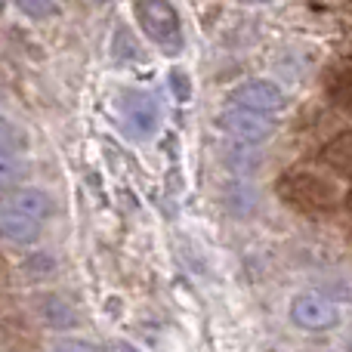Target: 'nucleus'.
Listing matches in <instances>:
<instances>
[{
    "label": "nucleus",
    "mask_w": 352,
    "mask_h": 352,
    "mask_svg": "<svg viewBox=\"0 0 352 352\" xmlns=\"http://www.w3.org/2000/svg\"><path fill=\"white\" fill-rule=\"evenodd\" d=\"M278 192L285 201L303 207V210H331L346 198V186L343 176L334 173L328 164H300L294 170H287L278 182Z\"/></svg>",
    "instance_id": "obj_1"
},
{
    "label": "nucleus",
    "mask_w": 352,
    "mask_h": 352,
    "mask_svg": "<svg viewBox=\"0 0 352 352\" xmlns=\"http://www.w3.org/2000/svg\"><path fill=\"white\" fill-rule=\"evenodd\" d=\"M136 19H140V28L148 34V41H155L167 53H179L182 25L167 0H140L136 3Z\"/></svg>",
    "instance_id": "obj_2"
},
{
    "label": "nucleus",
    "mask_w": 352,
    "mask_h": 352,
    "mask_svg": "<svg viewBox=\"0 0 352 352\" xmlns=\"http://www.w3.org/2000/svg\"><path fill=\"white\" fill-rule=\"evenodd\" d=\"M229 105H238V109H244V111H254V115L269 118V115H278V111L285 109V93H281L272 80L256 78V80L238 84L229 96Z\"/></svg>",
    "instance_id": "obj_3"
},
{
    "label": "nucleus",
    "mask_w": 352,
    "mask_h": 352,
    "mask_svg": "<svg viewBox=\"0 0 352 352\" xmlns=\"http://www.w3.org/2000/svg\"><path fill=\"white\" fill-rule=\"evenodd\" d=\"M219 127H223L235 142H241V146H260V142H266L269 136L275 133L269 118L254 115V111H244V109H238V105H229V109L219 115Z\"/></svg>",
    "instance_id": "obj_4"
},
{
    "label": "nucleus",
    "mask_w": 352,
    "mask_h": 352,
    "mask_svg": "<svg viewBox=\"0 0 352 352\" xmlns=\"http://www.w3.org/2000/svg\"><path fill=\"white\" fill-rule=\"evenodd\" d=\"M291 322L303 331H328L340 322V309L322 294H300L291 303Z\"/></svg>",
    "instance_id": "obj_5"
},
{
    "label": "nucleus",
    "mask_w": 352,
    "mask_h": 352,
    "mask_svg": "<svg viewBox=\"0 0 352 352\" xmlns=\"http://www.w3.org/2000/svg\"><path fill=\"white\" fill-rule=\"evenodd\" d=\"M124 118H127V127L133 130L136 136L146 140V136H152L155 130H158L161 109L152 96H146V93H130V96L124 99Z\"/></svg>",
    "instance_id": "obj_6"
},
{
    "label": "nucleus",
    "mask_w": 352,
    "mask_h": 352,
    "mask_svg": "<svg viewBox=\"0 0 352 352\" xmlns=\"http://www.w3.org/2000/svg\"><path fill=\"white\" fill-rule=\"evenodd\" d=\"M41 226L28 213L16 210L12 204H0V238L10 244H34L41 238Z\"/></svg>",
    "instance_id": "obj_7"
},
{
    "label": "nucleus",
    "mask_w": 352,
    "mask_h": 352,
    "mask_svg": "<svg viewBox=\"0 0 352 352\" xmlns=\"http://www.w3.org/2000/svg\"><path fill=\"white\" fill-rule=\"evenodd\" d=\"M34 309H37L41 322L47 324L50 331H72V328H78V312H74V306L68 303V300L56 297V294L37 297Z\"/></svg>",
    "instance_id": "obj_8"
},
{
    "label": "nucleus",
    "mask_w": 352,
    "mask_h": 352,
    "mask_svg": "<svg viewBox=\"0 0 352 352\" xmlns=\"http://www.w3.org/2000/svg\"><path fill=\"white\" fill-rule=\"evenodd\" d=\"M324 90L328 99L343 111H352V59H340L324 74Z\"/></svg>",
    "instance_id": "obj_9"
},
{
    "label": "nucleus",
    "mask_w": 352,
    "mask_h": 352,
    "mask_svg": "<svg viewBox=\"0 0 352 352\" xmlns=\"http://www.w3.org/2000/svg\"><path fill=\"white\" fill-rule=\"evenodd\" d=\"M6 204H12L16 210L28 213V217L37 219V223H47L50 213H53V198H50L43 188H37V186L16 188V192H12V198L6 201Z\"/></svg>",
    "instance_id": "obj_10"
},
{
    "label": "nucleus",
    "mask_w": 352,
    "mask_h": 352,
    "mask_svg": "<svg viewBox=\"0 0 352 352\" xmlns=\"http://www.w3.org/2000/svg\"><path fill=\"white\" fill-rule=\"evenodd\" d=\"M324 164L340 176H352V130L343 136H337L334 142H328V148L322 152Z\"/></svg>",
    "instance_id": "obj_11"
},
{
    "label": "nucleus",
    "mask_w": 352,
    "mask_h": 352,
    "mask_svg": "<svg viewBox=\"0 0 352 352\" xmlns=\"http://www.w3.org/2000/svg\"><path fill=\"white\" fill-rule=\"evenodd\" d=\"M25 158L10 146H0V188H16L25 179Z\"/></svg>",
    "instance_id": "obj_12"
},
{
    "label": "nucleus",
    "mask_w": 352,
    "mask_h": 352,
    "mask_svg": "<svg viewBox=\"0 0 352 352\" xmlns=\"http://www.w3.org/2000/svg\"><path fill=\"white\" fill-rule=\"evenodd\" d=\"M16 6L28 19H50L59 12V0H16Z\"/></svg>",
    "instance_id": "obj_13"
},
{
    "label": "nucleus",
    "mask_w": 352,
    "mask_h": 352,
    "mask_svg": "<svg viewBox=\"0 0 352 352\" xmlns=\"http://www.w3.org/2000/svg\"><path fill=\"white\" fill-rule=\"evenodd\" d=\"M53 272H56V260L50 254H34L25 260V275H31V278H50Z\"/></svg>",
    "instance_id": "obj_14"
},
{
    "label": "nucleus",
    "mask_w": 352,
    "mask_h": 352,
    "mask_svg": "<svg viewBox=\"0 0 352 352\" xmlns=\"http://www.w3.org/2000/svg\"><path fill=\"white\" fill-rule=\"evenodd\" d=\"M226 161H229V167H235V170H254V167H256V158L248 152V146H241V142L232 148Z\"/></svg>",
    "instance_id": "obj_15"
},
{
    "label": "nucleus",
    "mask_w": 352,
    "mask_h": 352,
    "mask_svg": "<svg viewBox=\"0 0 352 352\" xmlns=\"http://www.w3.org/2000/svg\"><path fill=\"white\" fill-rule=\"evenodd\" d=\"M50 352H102V349L90 340H72V337H65V340H56Z\"/></svg>",
    "instance_id": "obj_16"
},
{
    "label": "nucleus",
    "mask_w": 352,
    "mask_h": 352,
    "mask_svg": "<svg viewBox=\"0 0 352 352\" xmlns=\"http://www.w3.org/2000/svg\"><path fill=\"white\" fill-rule=\"evenodd\" d=\"M10 127H6V121H3V115H0V146H10ZM10 148H16V146H10Z\"/></svg>",
    "instance_id": "obj_17"
},
{
    "label": "nucleus",
    "mask_w": 352,
    "mask_h": 352,
    "mask_svg": "<svg viewBox=\"0 0 352 352\" xmlns=\"http://www.w3.org/2000/svg\"><path fill=\"white\" fill-rule=\"evenodd\" d=\"M331 3H346V0H331Z\"/></svg>",
    "instance_id": "obj_18"
},
{
    "label": "nucleus",
    "mask_w": 352,
    "mask_h": 352,
    "mask_svg": "<svg viewBox=\"0 0 352 352\" xmlns=\"http://www.w3.org/2000/svg\"><path fill=\"white\" fill-rule=\"evenodd\" d=\"M346 349H349V352H352V340H349V346H346Z\"/></svg>",
    "instance_id": "obj_19"
},
{
    "label": "nucleus",
    "mask_w": 352,
    "mask_h": 352,
    "mask_svg": "<svg viewBox=\"0 0 352 352\" xmlns=\"http://www.w3.org/2000/svg\"><path fill=\"white\" fill-rule=\"evenodd\" d=\"M349 204H352V198H349Z\"/></svg>",
    "instance_id": "obj_20"
}]
</instances>
